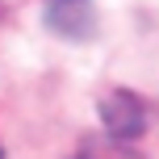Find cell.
<instances>
[{
	"instance_id": "cell-2",
	"label": "cell",
	"mask_w": 159,
	"mask_h": 159,
	"mask_svg": "<svg viewBox=\"0 0 159 159\" xmlns=\"http://www.w3.org/2000/svg\"><path fill=\"white\" fill-rule=\"evenodd\" d=\"M0 159H4V151H0Z\"/></svg>"
},
{
	"instance_id": "cell-1",
	"label": "cell",
	"mask_w": 159,
	"mask_h": 159,
	"mask_svg": "<svg viewBox=\"0 0 159 159\" xmlns=\"http://www.w3.org/2000/svg\"><path fill=\"white\" fill-rule=\"evenodd\" d=\"M101 121H105V130H109L113 138H138L143 134V105L134 101L130 92H109L101 101Z\"/></svg>"
}]
</instances>
